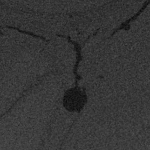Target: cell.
<instances>
[{
  "mask_svg": "<svg viewBox=\"0 0 150 150\" xmlns=\"http://www.w3.org/2000/svg\"><path fill=\"white\" fill-rule=\"evenodd\" d=\"M87 101V96L85 91H81L79 87L67 90L65 92L63 99L64 107L71 112L80 113Z\"/></svg>",
  "mask_w": 150,
  "mask_h": 150,
  "instance_id": "obj_1",
  "label": "cell"
}]
</instances>
